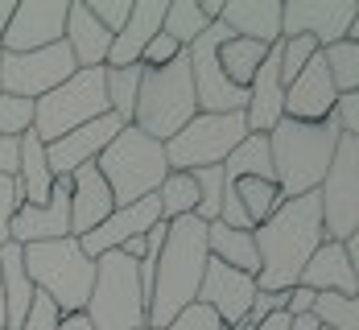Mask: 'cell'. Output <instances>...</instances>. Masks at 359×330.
Returning a JSON list of instances; mask_svg holds the SVG:
<instances>
[{
  "label": "cell",
  "mask_w": 359,
  "mask_h": 330,
  "mask_svg": "<svg viewBox=\"0 0 359 330\" xmlns=\"http://www.w3.org/2000/svg\"><path fill=\"white\" fill-rule=\"evenodd\" d=\"M207 260H211L207 256V223L198 215H182L170 223L161 256H157V273H153L149 310H144L149 330H165L186 305H194Z\"/></svg>",
  "instance_id": "obj_2"
},
{
  "label": "cell",
  "mask_w": 359,
  "mask_h": 330,
  "mask_svg": "<svg viewBox=\"0 0 359 330\" xmlns=\"http://www.w3.org/2000/svg\"><path fill=\"white\" fill-rule=\"evenodd\" d=\"M277 54H281V87H289L297 74L306 71V62L318 54V41L314 37H281Z\"/></svg>",
  "instance_id": "obj_38"
},
{
  "label": "cell",
  "mask_w": 359,
  "mask_h": 330,
  "mask_svg": "<svg viewBox=\"0 0 359 330\" xmlns=\"http://www.w3.org/2000/svg\"><path fill=\"white\" fill-rule=\"evenodd\" d=\"M74 71L79 67H74L67 41L46 46V50H29V54H0V91L37 104L41 95L62 87Z\"/></svg>",
  "instance_id": "obj_12"
},
{
  "label": "cell",
  "mask_w": 359,
  "mask_h": 330,
  "mask_svg": "<svg viewBox=\"0 0 359 330\" xmlns=\"http://www.w3.org/2000/svg\"><path fill=\"white\" fill-rule=\"evenodd\" d=\"M297 285L310 289V294H343V297L359 294L355 268H351V260L343 252V244H334V240H323V248H318V252L310 256V264L302 268Z\"/></svg>",
  "instance_id": "obj_23"
},
{
  "label": "cell",
  "mask_w": 359,
  "mask_h": 330,
  "mask_svg": "<svg viewBox=\"0 0 359 330\" xmlns=\"http://www.w3.org/2000/svg\"><path fill=\"white\" fill-rule=\"evenodd\" d=\"M120 128H124V120L108 111V116H100V120L74 128L67 137H58L54 145H46V165H50V174H54V178H71L74 170L95 165V157L111 145V137H116Z\"/></svg>",
  "instance_id": "obj_17"
},
{
  "label": "cell",
  "mask_w": 359,
  "mask_h": 330,
  "mask_svg": "<svg viewBox=\"0 0 359 330\" xmlns=\"http://www.w3.org/2000/svg\"><path fill=\"white\" fill-rule=\"evenodd\" d=\"M67 50H71L74 67L79 71H91V67H108V50H111V34L87 13V4L83 0H71V8H67Z\"/></svg>",
  "instance_id": "obj_25"
},
{
  "label": "cell",
  "mask_w": 359,
  "mask_h": 330,
  "mask_svg": "<svg viewBox=\"0 0 359 330\" xmlns=\"http://www.w3.org/2000/svg\"><path fill=\"white\" fill-rule=\"evenodd\" d=\"M67 235H71V178H54L46 207H25L21 202L13 223H8V244H17V248L67 240Z\"/></svg>",
  "instance_id": "obj_15"
},
{
  "label": "cell",
  "mask_w": 359,
  "mask_h": 330,
  "mask_svg": "<svg viewBox=\"0 0 359 330\" xmlns=\"http://www.w3.org/2000/svg\"><path fill=\"white\" fill-rule=\"evenodd\" d=\"M330 120H334V128H339L343 137H359V91L339 95L334 108H330Z\"/></svg>",
  "instance_id": "obj_41"
},
{
  "label": "cell",
  "mask_w": 359,
  "mask_h": 330,
  "mask_svg": "<svg viewBox=\"0 0 359 330\" xmlns=\"http://www.w3.org/2000/svg\"><path fill=\"white\" fill-rule=\"evenodd\" d=\"M25 132H34V104L0 91V137H25Z\"/></svg>",
  "instance_id": "obj_39"
},
{
  "label": "cell",
  "mask_w": 359,
  "mask_h": 330,
  "mask_svg": "<svg viewBox=\"0 0 359 330\" xmlns=\"http://www.w3.org/2000/svg\"><path fill=\"white\" fill-rule=\"evenodd\" d=\"M182 54V46L174 41V37H165V34H157L149 46H144V54H141V67H149V71H157V67H165V62H174Z\"/></svg>",
  "instance_id": "obj_44"
},
{
  "label": "cell",
  "mask_w": 359,
  "mask_h": 330,
  "mask_svg": "<svg viewBox=\"0 0 359 330\" xmlns=\"http://www.w3.org/2000/svg\"><path fill=\"white\" fill-rule=\"evenodd\" d=\"M13 8H17V0H0V37H4L8 21H13Z\"/></svg>",
  "instance_id": "obj_49"
},
{
  "label": "cell",
  "mask_w": 359,
  "mask_h": 330,
  "mask_svg": "<svg viewBox=\"0 0 359 330\" xmlns=\"http://www.w3.org/2000/svg\"><path fill=\"white\" fill-rule=\"evenodd\" d=\"M116 211L108 182L100 178L95 165H83L71 174V240H83L87 231H95L100 223Z\"/></svg>",
  "instance_id": "obj_21"
},
{
  "label": "cell",
  "mask_w": 359,
  "mask_h": 330,
  "mask_svg": "<svg viewBox=\"0 0 359 330\" xmlns=\"http://www.w3.org/2000/svg\"><path fill=\"white\" fill-rule=\"evenodd\" d=\"M323 62H326V74H330V83H334V91H339V95L359 91V46H355V41H347V37H343V41L326 46Z\"/></svg>",
  "instance_id": "obj_35"
},
{
  "label": "cell",
  "mask_w": 359,
  "mask_h": 330,
  "mask_svg": "<svg viewBox=\"0 0 359 330\" xmlns=\"http://www.w3.org/2000/svg\"><path fill=\"white\" fill-rule=\"evenodd\" d=\"M236 178H264L273 182V157H269V137H244L240 145L231 149V157L223 161V182Z\"/></svg>",
  "instance_id": "obj_30"
},
{
  "label": "cell",
  "mask_w": 359,
  "mask_h": 330,
  "mask_svg": "<svg viewBox=\"0 0 359 330\" xmlns=\"http://www.w3.org/2000/svg\"><path fill=\"white\" fill-rule=\"evenodd\" d=\"M144 67H104V87H108V108L120 116L124 124H133V108H137V91H141Z\"/></svg>",
  "instance_id": "obj_32"
},
{
  "label": "cell",
  "mask_w": 359,
  "mask_h": 330,
  "mask_svg": "<svg viewBox=\"0 0 359 330\" xmlns=\"http://www.w3.org/2000/svg\"><path fill=\"white\" fill-rule=\"evenodd\" d=\"M165 330H223V326H219V318L207 310V305H198V301H194V305H186V310H182Z\"/></svg>",
  "instance_id": "obj_45"
},
{
  "label": "cell",
  "mask_w": 359,
  "mask_h": 330,
  "mask_svg": "<svg viewBox=\"0 0 359 330\" xmlns=\"http://www.w3.org/2000/svg\"><path fill=\"white\" fill-rule=\"evenodd\" d=\"M223 190L236 194V202L244 207V215H248L252 227H260V223L285 202L277 182H264V178H236V182H223Z\"/></svg>",
  "instance_id": "obj_31"
},
{
  "label": "cell",
  "mask_w": 359,
  "mask_h": 330,
  "mask_svg": "<svg viewBox=\"0 0 359 330\" xmlns=\"http://www.w3.org/2000/svg\"><path fill=\"white\" fill-rule=\"evenodd\" d=\"M0 330H4V294H0Z\"/></svg>",
  "instance_id": "obj_50"
},
{
  "label": "cell",
  "mask_w": 359,
  "mask_h": 330,
  "mask_svg": "<svg viewBox=\"0 0 359 330\" xmlns=\"http://www.w3.org/2000/svg\"><path fill=\"white\" fill-rule=\"evenodd\" d=\"M95 170L108 182L116 207H133V202H141L149 194H157V186L170 174L165 149L153 137H144L141 128H133V124H124L111 137V145L95 157Z\"/></svg>",
  "instance_id": "obj_6"
},
{
  "label": "cell",
  "mask_w": 359,
  "mask_h": 330,
  "mask_svg": "<svg viewBox=\"0 0 359 330\" xmlns=\"http://www.w3.org/2000/svg\"><path fill=\"white\" fill-rule=\"evenodd\" d=\"M108 87H104V67L91 71H74L62 87H54L50 95H41L34 104V137L41 145H54L58 137H67L74 128L108 116Z\"/></svg>",
  "instance_id": "obj_8"
},
{
  "label": "cell",
  "mask_w": 359,
  "mask_h": 330,
  "mask_svg": "<svg viewBox=\"0 0 359 330\" xmlns=\"http://www.w3.org/2000/svg\"><path fill=\"white\" fill-rule=\"evenodd\" d=\"M207 256L236 268V273H248L256 277L260 256H256V240L252 231H236V227H223V223H207Z\"/></svg>",
  "instance_id": "obj_27"
},
{
  "label": "cell",
  "mask_w": 359,
  "mask_h": 330,
  "mask_svg": "<svg viewBox=\"0 0 359 330\" xmlns=\"http://www.w3.org/2000/svg\"><path fill=\"white\" fill-rule=\"evenodd\" d=\"M198 116L194 104V83H190V62L182 50L174 62L141 74V91H137V108H133V128H141L144 137H153L157 145H165L170 137H178L182 128Z\"/></svg>",
  "instance_id": "obj_5"
},
{
  "label": "cell",
  "mask_w": 359,
  "mask_h": 330,
  "mask_svg": "<svg viewBox=\"0 0 359 330\" xmlns=\"http://www.w3.org/2000/svg\"><path fill=\"white\" fill-rule=\"evenodd\" d=\"M17 207H21V186H17V178H0V248L8 244V223L17 215Z\"/></svg>",
  "instance_id": "obj_42"
},
{
  "label": "cell",
  "mask_w": 359,
  "mask_h": 330,
  "mask_svg": "<svg viewBox=\"0 0 359 330\" xmlns=\"http://www.w3.org/2000/svg\"><path fill=\"white\" fill-rule=\"evenodd\" d=\"M58 330H91V322H87L83 314H71V318H62V322H58Z\"/></svg>",
  "instance_id": "obj_48"
},
{
  "label": "cell",
  "mask_w": 359,
  "mask_h": 330,
  "mask_svg": "<svg viewBox=\"0 0 359 330\" xmlns=\"http://www.w3.org/2000/svg\"><path fill=\"white\" fill-rule=\"evenodd\" d=\"M339 91L326 74L323 50L306 62V71L297 74L285 87V120H297V124H326L330 120V108H334Z\"/></svg>",
  "instance_id": "obj_18"
},
{
  "label": "cell",
  "mask_w": 359,
  "mask_h": 330,
  "mask_svg": "<svg viewBox=\"0 0 359 330\" xmlns=\"http://www.w3.org/2000/svg\"><path fill=\"white\" fill-rule=\"evenodd\" d=\"M83 4H87V13H91L111 37L124 29V21H128V13H133V0H83Z\"/></svg>",
  "instance_id": "obj_40"
},
{
  "label": "cell",
  "mask_w": 359,
  "mask_h": 330,
  "mask_svg": "<svg viewBox=\"0 0 359 330\" xmlns=\"http://www.w3.org/2000/svg\"><path fill=\"white\" fill-rule=\"evenodd\" d=\"M248 137V124H244V111H227V116H215V111H198L178 137L165 141V165L174 174H190V170H211V165H223L231 157V149Z\"/></svg>",
  "instance_id": "obj_9"
},
{
  "label": "cell",
  "mask_w": 359,
  "mask_h": 330,
  "mask_svg": "<svg viewBox=\"0 0 359 330\" xmlns=\"http://www.w3.org/2000/svg\"><path fill=\"white\" fill-rule=\"evenodd\" d=\"M153 223H161L157 194H149V198L133 202V207H116L108 219L95 227V231H87V235L79 240V248H83V256H87V260H100L104 252H116L124 240H133V235H144Z\"/></svg>",
  "instance_id": "obj_20"
},
{
  "label": "cell",
  "mask_w": 359,
  "mask_h": 330,
  "mask_svg": "<svg viewBox=\"0 0 359 330\" xmlns=\"http://www.w3.org/2000/svg\"><path fill=\"white\" fill-rule=\"evenodd\" d=\"M219 21L231 29V37L277 46L281 41V0H223Z\"/></svg>",
  "instance_id": "obj_24"
},
{
  "label": "cell",
  "mask_w": 359,
  "mask_h": 330,
  "mask_svg": "<svg viewBox=\"0 0 359 330\" xmlns=\"http://www.w3.org/2000/svg\"><path fill=\"white\" fill-rule=\"evenodd\" d=\"M67 8H71V0H17L13 21L0 37V50L29 54V50L58 46L67 34Z\"/></svg>",
  "instance_id": "obj_13"
},
{
  "label": "cell",
  "mask_w": 359,
  "mask_h": 330,
  "mask_svg": "<svg viewBox=\"0 0 359 330\" xmlns=\"http://www.w3.org/2000/svg\"><path fill=\"white\" fill-rule=\"evenodd\" d=\"M264 54H269V46H260V41H252V37H227V41L219 46V67H223V74H227L231 87L248 91L252 74L260 71Z\"/></svg>",
  "instance_id": "obj_29"
},
{
  "label": "cell",
  "mask_w": 359,
  "mask_h": 330,
  "mask_svg": "<svg viewBox=\"0 0 359 330\" xmlns=\"http://www.w3.org/2000/svg\"><path fill=\"white\" fill-rule=\"evenodd\" d=\"M236 330H252V326H248V322H240V326H236Z\"/></svg>",
  "instance_id": "obj_51"
},
{
  "label": "cell",
  "mask_w": 359,
  "mask_h": 330,
  "mask_svg": "<svg viewBox=\"0 0 359 330\" xmlns=\"http://www.w3.org/2000/svg\"><path fill=\"white\" fill-rule=\"evenodd\" d=\"M227 37H231V29L223 21H211L207 34L194 37L186 46V62H190V83H194V104H198V111L227 116V111H244V104H248V91L231 87L223 67H219V46Z\"/></svg>",
  "instance_id": "obj_11"
},
{
  "label": "cell",
  "mask_w": 359,
  "mask_h": 330,
  "mask_svg": "<svg viewBox=\"0 0 359 330\" xmlns=\"http://www.w3.org/2000/svg\"><path fill=\"white\" fill-rule=\"evenodd\" d=\"M256 240V289L264 294H289L302 277V268L310 256L323 248V207L318 194H302V198H285L260 227H252Z\"/></svg>",
  "instance_id": "obj_1"
},
{
  "label": "cell",
  "mask_w": 359,
  "mask_h": 330,
  "mask_svg": "<svg viewBox=\"0 0 359 330\" xmlns=\"http://www.w3.org/2000/svg\"><path fill=\"white\" fill-rule=\"evenodd\" d=\"M339 128L334 120L326 124H297V120H277V128L269 132V157H273V182L281 190V198H302V194H318L326 170L334 161L339 145Z\"/></svg>",
  "instance_id": "obj_3"
},
{
  "label": "cell",
  "mask_w": 359,
  "mask_h": 330,
  "mask_svg": "<svg viewBox=\"0 0 359 330\" xmlns=\"http://www.w3.org/2000/svg\"><path fill=\"white\" fill-rule=\"evenodd\" d=\"M198 13H203L207 21H219V13H223V0H198Z\"/></svg>",
  "instance_id": "obj_47"
},
{
  "label": "cell",
  "mask_w": 359,
  "mask_h": 330,
  "mask_svg": "<svg viewBox=\"0 0 359 330\" xmlns=\"http://www.w3.org/2000/svg\"><path fill=\"white\" fill-rule=\"evenodd\" d=\"M157 207H161V223H174L182 215H194L198 211V190L190 174H165V182L157 186Z\"/></svg>",
  "instance_id": "obj_34"
},
{
  "label": "cell",
  "mask_w": 359,
  "mask_h": 330,
  "mask_svg": "<svg viewBox=\"0 0 359 330\" xmlns=\"http://www.w3.org/2000/svg\"><path fill=\"white\" fill-rule=\"evenodd\" d=\"M310 310H314V294H310V289H302V285H293L289 297H285V314H289V318H306Z\"/></svg>",
  "instance_id": "obj_46"
},
{
  "label": "cell",
  "mask_w": 359,
  "mask_h": 330,
  "mask_svg": "<svg viewBox=\"0 0 359 330\" xmlns=\"http://www.w3.org/2000/svg\"><path fill=\"white\" fill-rule=\"evenodd\" d=\"M161 17H165V0H133V13H128L124 29L111 37L108 67H137L144 46L161 34Z\"/></svg>",
  "instance_id": "obj_22"
},
{
  "label": "cell",
  "mask_w": 359,
  "mask_h": 330,
  "mask_svg": "<svg viewBox=\"0 0 359 330\" xmlns=\"http://www.w3.org/2000/svg\"><path fill=\"white\" fill-rule=\"evenodd\" d=\"M318 330H326V326H318Z\"/></svg>",
  "instance_id": "obj_52"
},
{
  "label": "cell",
  "mask_w": 359,
  "mask_h": 330,
  "mask_svg": "<svg viewBox=\"0 0 359 330\" xmlns=\"http://www.w3.org/2000/svg\"><path fill=\"white\" fill-rule=\"evenodd\" d=\"M58 322H62V314L54 310V301L41 297V294H34V305H29V314H25L21 330H58Z\"/></svg>",
  "instance_id": "obj_43"
},
{
  "label": "cell",
  "mask_w": 359,
  "mask_h": 330,
  "mask_svg": "<svg viewBox=\"0 0 359 330\" xmlns=\"http://www.w3.org/2000/svg\"><path fill=\"white\" fill-rule=\"evenodd\" d=\"M194 178V190H198V219L215 223L219 219V202H223V165H211V170H190Z\"/></svg>",
  "instance_id": "obj_37"
},
{
  "label": "cell",
  "mask_w": 359,
  "mask_h": 330,
  "mask_svg": "<svg viewBox=\"0 0 359 330\" xmlns=\"http://www.w3.org/2000/svg\"><path fill=\"white\" fill-rule=\"evenodd\" d=\"M0 54H4V50H0Z\"/></svg>",
  "instance_id": "obj_53"
},
{
  "label": "cell",
  "mask_w": 359,
  "mask_h": 330,
  "mask_svg": "<svg viewBox=\"0 0 359 330\" xmlns=\"http://www.w3.org/2000/svg\"><path fill=\"white\" fill-rule=\"evenodd\" d=\"M207 17L198 13V0H165V17H161V34L174 37L182 50L194 41V37L207 34Z\"/></svg>",
  "instance_id": "obj_33"
},
{
  "label": "cell",
  "mask_w": 359,
  "mask_h": 330,
  "mask_svg": "<svg viewBox=\"0 0 359 330\" xmlns=\"http://www.w3.org/2000/svg\"><path fill=\"white\" fill-rule=\"evenodd\" d=\"M21 260H25L29 285L41 297H50L62 318L87 310V297L95 285V260L83 256L79 240L67 235V240H50V244H29V248H21Z\"/></svg>",
  "instance_id": "obj_4"
},
{
  "label": "cell",
  "mask_w": 359,
  "mask_h": 330,
  "mask_svg": "<svg viewBox=\"0 0 359 330\" xmlns=\"http://www.w3.org/2000/svg\"><path fill=\"white\" fill-rule=\"evenodd\" d=\"M323 235L343 244L359 231V137H339L334 161L318 186Z\"/></svg>",
  "instance_id": "obj_10"
},
{
  "label": "cell",
  "mask_w": 359,
  "mask_h": 330,
  "mask_svg": "<svg viewBox=\"0 0 359 330\" xmlns=\"http://www.w3.org/2000/svg\"><path fill=\"white\" fill-rule=\"evenodd\" d=\"M17 186H21V202L25 207H46L50 190H54V174L46 165V145L34 132L21 137V161H17Z\"/></svg>",
  "instance_id": "obj_28"
},
{
  "label": "cell",
  "mask_w": 359,
  "mask_h": 330,
  "mask_svg": "<svg viewBox=\"0 0 359 330\" xmlns=\"http://www.w3.org/2000/svg\"><path fill=\"white\" fill-rule=\"evenodd\" d=\"M144 310L149 301L137 281V260H128L124 252H104L95 260V285L83 310L91 330H149Z\"/></svg>",
  "instance_id": "obj_7"
},
{
  "label": "cell",
  "mask_w": 359,
  "mask_h": 330,
  "mask_svg": "<svg viewBox=\"0 0 359 330\" xmlns=\"http://www.w3.org/2000/svg\"><path fill=\"white\" fill-rule=\"evenodd\" d=\"M256 297V277L248 273H236L219 260H207V273H203V285H198V305H207L219 318L223 330H236L248 318V305Z\"/></svg>",
  "instance_id": "obj_16"
},
{
  "label": "cell",
  "mask_w": 359,
  "mask_h": 330,
  "mask_svg": "<svg viewBox=\"0 0 359 330\" xmlns=\"http://www.w3.org/2000/svg\"><path fill=\"white\" fill-rule=\"evenodd\" d=\"M0 294H4V330H21L29 305H34V285L25 277V260L17 244H4L0 248Z\"/></svg>",
  "instance_id": "obj_26"
},
{
  "label": "cell",
  "mask_w": 359,
  "mask_h": 330,
  "mask_svg": "<svg viewBox=\"0 0 359 330\" xmlns=\"http://www.w3.org/2000/svg\"><path fill=\"white\" fill-rule=\"evenodd\" d=\"M310 318L326 330H359V297L343 294H314Z\"/></svg>",
  "instance_id": "obj_36"
},
{
  "label": "cell",
  "mask_w": 359,
  "mask_h": 330,
  "mask_svg": "<svg viewBox=\"0 0 359 330\" xmlns=\"http://www.w3.org/2000/svg\"><path fill=\"white\" fill-rule=\"evenodd\" d=\"M285 116V87H281V54L277 46H269L260 71L248 83V104H244V124L252 137H269L277 128V120Z\"/></svg>",
  "instance_id": "obj_19"
},
{
  "label": "cell",
  "mask_w": 359,
  "mask_h": 330,
  "mask_svg": "<svg viewBox=\"0 0 359 330\" xmlns=\"http://www.w3.org/2000/svg\"><path fill=\"white\" fill-rule=\"evenodd\" d=\"M355 17V0H289L281 4V37H314L318 50H326L347 37Z\"/></svg>",
  "instance_id": "obj_14"
}]
</instances>
